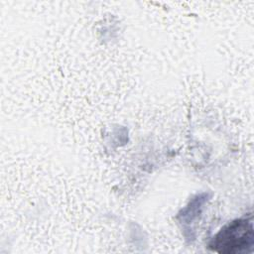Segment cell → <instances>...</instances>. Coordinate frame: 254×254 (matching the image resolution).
Masks as SVG:
<instances>
[{"instance_id": "1", "label": "cell", "mask_w": 254, "mask_h": 254, "mask_svg": "<svg viewBox=\"0 0 254 254\" xmlns=\"http://www.w3.org/2000/svg\"><path fill=\"white\" fill-rule=\"evenodd\" d=\"M253 241L252 220L240 218L221 228L210 241L209 248L217 253L236 254L251 248Z\"/></svg>"}]
</instances>
